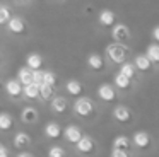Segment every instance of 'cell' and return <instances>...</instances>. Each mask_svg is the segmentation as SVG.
Here are the masks:
<instances>
[{"instance_id":"6da1fadb","label":"cell","mask_w":159,"mask_h":157,"mask_svg":"<svg viewBox=\"0 0 159 157\" xmlns=\"http://www.w3.org/2000/svg\"><path fill=\"white\" fill-rule=\"evenodd\" d=\"M106 56L110 58L113 63H123L125 58H127V46L123 43H111L106 46Z\"/></svg>"},{"instance_id":"7a4b0ae2","label":"cell","mask_w":159,"mask_h":157,"mask_svg":"<svg viewBox=\"0 0 159 157\" xmlns=\"http://www.w3.org/2000/svg\"><path fill=\"white\" fill-rule=\"evenodd\" d=\"M94 109H96V106H94V101L91 97H77V101L74 102V113H75L77 116H82V118H86V116H91L94 113Z\"/></svg>"},{"instance_id":"3957f363","label":"cell","mask_w":159,"mask_h":157,"mask_svg":"<svg viewBox=\"0 0 159 157\" xmlns=\"http://www.w3.org/2000/svg\"><path fill=\"white\" fill-rule=\"evenodd\" d=\"M75 149L79 150L80 154H84V155H89V154L94 152L96 143H94V140L91 138L89 135H82V137H80V140L75 143Z\"/></svg>"},{"instance_id":"277c9868","label":"cell","mask_w":159,"mask_h":157,"mask_svg":"<svg viewBox=\"0 0 159 157\" xmlns=\"http://www.w3.org/2000/svg\"><path fill=\"white\" fill-rule=\"evenodd\" d=\"M98 97L104 102H111L116 99V91L111 84H101L98 87Z\"/></svg>"},{"instance_id":"5b68a950","label":"cell","mask_w":159,"mask_h":157,"mask_svg":"<svg viewBox=\"0 0 159 157\" xmlns=\"http://www.w3.org/2000/svg\"><path fill=\"white\" fill-rule=\"evenodd\" d=\"M113 29H111V36H113L115 41H118V43H123V41H127L128 38H130V29H128L125 24H116L115 22Z\"/></svg>"},{"instance_id":"8992f818","label":"cell","mask_w":159,"mask_h":157,"mask_svg":"<svg viewBox=\"0 0 159 157\" xmlns=\"http://www.w3.org/2000/svg\"><path fill=\"white\" fill-rule=\"evenodd\" d=\"M62 135L65 137V140L69 143H74V145H75V143L80 140V137H82V130H80L77 125H69L62 132Z\"/></svg>"},{"instance_id":"52a82bcc","label":"cell","mask_w":159,"mask_h":157,"mask_svg":"<svg viewBox=\"0 0 159 157\" xmlns=\"http://www.w3.org/2000/svg\"><path fill=\"white\" fill-rule=\"evenodd\" d=\"M113 118L116 119L118 123H130L132 118H134V114H132V111L127 108V106L120 104V106H116V108L113 109Z\"/></svg>"},{"instance_id":"ba28073f","label":"cell","mask_w":159,"mask_h":157,"mask_svg":"<svg viewBox=\"0 0 159 157\" xmlns=\"http://www.w3.org/2000/svg\"><path fill=\"white\" fill-rule=\"evenodd\" d=\"M50 108H52V111L55 114H63L67 111V108H69V101L65 97H62V96H57V97L50 99Z\"/></svg>"},{"instance_id":"9c48e42d","label":"cell","mask_w":159,"mask_h":157,"mask_svg":"<svg viewBox=\"0 0 159 157\" xmlns=\"http://www.w3.org/2000/svg\"><path fill=\"white\" fill-rule=\"evenodd\" d=\"M5 26H7L9 31H11V33H14V34H22L26 31L24 19H22V17H17V16H14V17L11 16V19H9V22L5 24Z\"/></svg>"},{"instance_id":"30bf717a","label":"cell","mask_w":159,"mask_h":157,"mask_svg":"<svg viewBox=\"0 0 159 157\" xmlns=\"http://www.w3.org/2000/svg\"><path fill=\"white\" fill-rule=\"evenodd\" d=\"M5 92L11 97H19V96H22V84L17 78H9L5 82Z\"/></svg>"},{"instance_id":"8fae6325","label":"cell","mask_w":159,"mask_h":157,"mask_svg":"<svg viewBox=\"0 0 159 157\" xmlns=\"http://www.w3.org/2000/svg\"><path fill=\"white\" fill-rule=\"evenodd\" d=\"M98 20H99V24H101L103 27H111V26L115 24V20H116V17H115V12H113V10L104 9V10H101V12H99Z\"/></svg>"},{"instance_id":"7c38bea8","label":"cell","mask_w":159,"mask_h":157,"mask_svg":"<svg viewBox=\"0 0 159 157\" xmlns=\"http://www.w3.org/2000/svg\"><path fill=\"white\" fill-rule=\"evenodd\" d=\"M62 126L58 125V123H55V121H48L45 125V135L48 137V138H60L62 137Z\"/></svg>"},{"instance_id":"4fadbf2b","label":"cell","mask_w":159,"mask_h":157,"mask_svg":"<svg viewBox=\"0 0 159 157\" xmlns=\"http://www.w3.org/2000/svg\"><path fill=\"white\" fill-rule=\"evenodd\" d=\"M36 119H38V109L33 108V106H26V108H22L21 111V121L22 123H34Z\"/></svg>"},{"instance_id":"5bb4252c","label":"cell","mask_w":159,"mask_h":157,"mask_svg":"<svg viewBox=\"0 0 159 157\" xmlns=\"http://www.w3.org/2000/svg\"><path fill=\"white\" fill-rule=\"evenodd\" d=\"M134 65L139 72H149L152 68V61L149 60L147 55H137L134 60Z\"/></svg>"},{"instance_id":"9a60e30c","label":"cell","mask_w":159,"mask_h":157,"mask_svg":"<svg viewBox=\"0 0 159 157\" xmlns=\"http://www.w3.org/2000/svg\"><path fill=\"white\" fill-rule=\"evenodd\" d=\"M134 143L139 149H147L151 145V135L147 132H135L134 133Z\"/></svg>"},{"instance_id":"2e32d148","label":"cell","mask_w":159,"mask_h":157,"mask_svg":"<svg viewBox=\"0 0 159 157\" xmlns=\"http://www.w3.org/2000/svg\"><path fill=\"white\" fill-rule=\"evenodd\" d=\"M22 96L26 99H38L39 97V85L34 82H29V84L22 85Z\"/></svg>"},{"instance_id":"e0dca14e","label":"cell","mask_w":159,"mask_h":157,"mask_svg":"<svg viewBox=\"0 0 159 157\" xmlns=\"http://www.w3.org/2000/svg\"><path fill=\"white\" fill-rule=\"evenodd\" d=\"M87 65H89V68H93V70H103L104 68V60H103L101 55L91 53L89 56H87Z\"/></svg>"},{"instance_id":"ac0fdd59","label":"cell","mask_w":159,"mask_h":157,"mask_svg":"<svg viewBox=\"0 0 159 157\" xmlns=\"http://www.w3.org/2000/svg\"><path fill=\"white\" fill-rule=\"evenodd\" d=\"M113 84H115V87L121 89V91H127V89L132 87V78L125 77L123 74H120V72H118V74L115 75V78H113Z\"/></svg>"},{"instance_id":"d6986e66","label":"cell","mask_w":159,"mask_h":157,"mask_svg":"<svg viewBox=\"0 0 159 157\" xmlns=\"http://www.w3.org/2000/svg\"><path fill=\"white\" fill-rule=\"evenodd\" d=\"M31 143V137L28 135L26 132H17L14 137V147L16 149H24L26 145Z\"/></svg>"},{"instance_id":"ffe728a7","label":"cell","mask_w":159,"mask_h":157,"mask_svg":"<svg viewBox=\"0 0 159 157\" xmlns=\"http://www.w3.org/2000/svg\"><path fill=\"white\" fill-rule=\"evenodd\" d=\"M17 80L21 82L22 85L33 82V70L28 67V65H26V67H22V68H19V72H17Z\"/></svg>"},{"instance_id":"44dd1931","label":"cell","mask_w":159,"mask_h":157,"mask_svg":"<svg viewBox=\"0 0 159 157\" xmlns=\"http://www.w3.org/2000/svg\"><path fill=\"white\" fill-rule=\"evenodd\" d=\"M65 89H67V92H69L70 96H80L82 94V84H80L79 80H75V78H72V80H69L65 84Z\"/></svg>"},{"instance_id":"7402d4cb","label":"cell","mask_w":159,"mask_h":157,"mask_svg":"<svg viewBox=\"0 0 159 157\" xmlns=\"http://www.w3.org/2000/svg\"><path fill=\"white\" fill-rule=\"evenodd\" d=\"M26 61H28V67L31 68V70H36V68H41L43 56L39 53H29L28 58H26Z\"/></svg>"},{"instance_id":"603a6c76","label":"cell","mask_w":159,"mask_h":157,"mask_svg":"<svg viewBox=\"0 0 159 157\" xmlns=\"http://www.w3.org/2000/svg\"><path fill=\"white\" fill-rule=\"evenodd\" d=\"M120 74H123L125 77H128V78H134L135 74H137V68H135L134 63L123 61V63H120Z\"/></svg>"},{"instance_id":"cb8c5ba5","label":"cell","mask_w":159,"mask_h":157,"mask_svg":"<svg viewBox=\"0 0 159 157\" xmlns=\"http://www.w3.org/2000/svg\"><path fill=\"white\" fill-rule=\"evenodd\" d=\"M12 125H14V118L9 113H0V130L7 132V130L12 128Z\"/></svg>"},{"instance_id":"d4e9b609","label":"cell","mask_w":159,"mask_h":157,"mask_svg":"<svg viewBox=\"0 0 159 157\" xmlns=\"http://www.w3.org/2000/svg\"><path fill=\"white\" fill-rule=\"evenodd\" d=\"M145 55L149 56V60L152 61V63H159V43H152L147 46V51H145Z\"/></svg>"},{"instance_id":"484cf974","label":"cell","mask_w":159,"mask_h":157,"mask_svg":"<svg viewBox=\"0 0 159 157\" xmlns=\"http://www.w3.org/2000/svg\"><path fill=\"white\" fill-rule=\"evenodd\" d=\"M130 145H132L130 138H128V137H125V135H118V137H115V140H113V147H115V149H125V150H128V149H130Z\"/></svg>"},{"instance_id":"4316f807","label":"cell","mask_w":159,"mask_h":157,"mask_svg":"<svg viewBox=\"0 0 159 157\" xmlns=\"http://www.w3.org/2000/svg\"><path fill=\"white\" fill-rule=\"evenodd\" d=\"M39 97L45 99V101H50L53 97V85H48V84L39 85Z\"/></svg>"},{"instance_id":"83f0119b","label":"cell","mask_w":159,"mask_h":157,"mask_svg":"<svg viewBox=\"0 0 159 157\" xmlns=\"http://www.w3.org/2000/svg\"><path fill=\"white\" fill-rule=\"evenodd\" d=\"M11 19V10L7 5H0V26H5Z\"/></svg>"},{"instance_id":"f1b7e54d","label":"cell","mask_w":159,"mask_h":157,"mask_svg":"<svg viewBox=\"0 0 159 157\" xmlns=\"http://www.w3.org/2000/svg\"><path fill=\"white\" fill-rule=\"evenodd\" d=\"M43 84H48V85H53V87H55V84H57V75L53 74V72H50V70L43 72Z\"/></svg>"},{"instance_id":"f546056e","label":"cell","mask_w":159,"mask_h":157,"mask_svg":"<svg viewBox=\"0 0 159 157\" xmlns=\"http://www.w3.org/2000/svg\"><path fill=\"white\" fill-rule=\"evenodd\" d=\"M48 157H65V149H63V147H58V145L50 147Z\"/></svg>"},{"instance_id":"4dcf8cb0","label":"cell","mask_w":159,"mask_h":157,"mask_svg":"<svg viewBox=\"0 0 159 157\" xmlns=\"http://www.w3.org/2000/svg\"><path fill=\"white\" fill-rule=\"evenodd\" d=\"M33 82L38 85L43 84V70L41 68H36V70H33Z\"/></svg>"},{"instance_id":"1f68e13d","label":"cell","mask_w":159,"mask_h":157,"mask_svg":"<svg viewBox=\"0 0 159 157\" xmlns=\"http://www.w3.org/2000/svg\"><path fill=\"white\" fill-rule=\"evenodd\" d=\"M111 157H130V154H128V150H125V149H115L113 147Z\"/></svg>"},{"instance_id":"d6a6232c","label":"cell","mask_w":159,"mask_h":157,"mask_svg":"<svg viewBox=\"0 0 159 157\" xmlns=\"http://www.w3.org/2000/svg\"><path fill=\"white\" fill-rule=\"evenodd\" d=\"M152 38L156 39V43H159V26H156L154 29H152Z\"/></svg>"},{"instance_id":"836d02e7","label":"cell","mask_w":159,"mask_h":157,"mask_svg":"<svg viewBox=\"0 0 159 157\" xmlns=\"http://www.w3.org/2000/svg\"><path fill=\"white\" fill-rule=\"evenodd\" d=\"M0 157H9V150L5 149L4 145L0 147Z\"/></svg>"},{"instance_id":"e575fe53","label":"cell","mask_w":159,"mask_h":157,"mask_svg":"<svg viewBox=\"0 0 159 157\" xmlns=\"http://www.w3.org/2000/svg\"><path fill=\"white\" fill-rule=\"evenodd\" d=\"M17 157H33V154H29V152H21Z\"/></svg>"},{"instance_id":"d590c367","label":"cell","mask_w":159,"mask_h":157,"mask_svg":"<svg viewBox=\"0 0 159 157\" xmlns=\"http://www.w3.org/2000/svg\"><path fill=\"white\" fill-rule=\"evenodd\" d=\"M14 2H17V3H22V2H26V0H14Z\"/></svg>"},{"instance_id":"8d00e7d4","label":"cell","mask_w":159,"mask_h":157,"mask_svg":"<svg viewBox=\"0 0 159 157\" xmlns=\"http://www.w3.org/2000/svg\"><path fill=\"white\" fill-rule=\"evenodd\" d=\"M0 147H2V143H0Z\"/></svg>"}]
</instances>
